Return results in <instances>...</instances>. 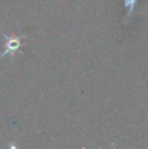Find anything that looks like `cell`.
<instances>
[{
  "label": "cell",
  "instance_id": "6da1fadb",
  "mask_svg": "<svg viewBox=\"0 0 148 149\" xmlns=\"http://www.w3.org/2000/svg\"><path fill=\"white\" fill-rule=\"evenodd\" d=\"M5 39H7V43H5L7 49H5L3 56L7 55V54H13V52L21 46V38L20 37H8V36H5Z\"/></svg>",
  "mask_w": 148,
  "mask_h": 149
},
{
  "label": "cell",
  "instance_id": "7a4b0ae2",
  "mask_svg": "<svg viewBox=\"0 0 148 149\" xmlns=\"http://www.w3.org/2000/svg\"><path fill=\"white\" fill-rule=\"evenodd\" d=\"M123 1H125V8L127 9V17L131 18L134 15V10H135L138 0H123Z\"/></svg>",
  "mask_w": 148,
  "mask_h": 149
}]
</instances>
